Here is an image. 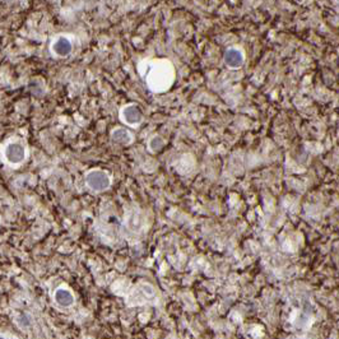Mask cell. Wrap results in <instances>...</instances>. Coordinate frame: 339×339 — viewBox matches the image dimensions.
Wrapping results in <instances>:
<instances>
[{"label":"cell","mask_w":339,"mask_h":339,"mask_svg":"<svg viewBox=\"0 0 339 339\" xmlns=\"http://www.w3.org/2000/svg\"><path fill=\"white\" fill-rule=\"evenodd\" d=\"M138 71L153 93L169 91L175 80V68L167 59H144L138 63Z\"/></svg>","instance_id":"6da1fadb"},{"label":"cell","mask_w":339,"mask_h":339,"mask_svg":"<svg viewBox=\"0 0 339 339\" xmlns=\"http://www.w3.org/2000/svg\"><path fill=\"white\" fill-rule=\"evenodd\" d=\"M86 184L87 186L93 191H105L106 189L110 188L111 185V179L106 171L102 170H92L86 175Z\"/></svg>","instance_id":"7a4b0ae2"},{"label":"cell","mask_w":339,"mask_h":339,"mask_svg":"<svg viewBox=\"0 0 339 339\" xmlns=\"http://www.w3.org/2000/svg\"><path fill=\"white\" fill-rule=\"evenodd\" d=\"M143 119H144V116H143L142 110L136 103H128V105L121 107L120 120L129 127H139L143 123Z\"/></svg>","instance_id":"3957f363"},{"label":"cell","mask_w":339,"mask_h":339,"mask_svg":"<svg viewBox=\"0 0 339 339\" xmlns=\"http://www.w3.org/2000/svg\"><path fill=\"white\" fill-rule=\"evenodd\" d=\"M223 60H225L226 67H228L230 69H238L244 65L245 54L241 47L232 46L226 50Z\"/></svg>","instance_id":"277c9868"},{"label":"cell","mask_w":339,"mask_h":339,"mask_svg":"<svg viewBox=\"0 0 339 339\" xmlns=\"http://www.w3.org/2000/svg\"><path fill=\"white\" fill-rule=\"evenodd\" d=\"M4 154L6 161L12 165H19L26 160V149L19 143H10L6 145Z\"/></svg>","instance_id":"5b68a950"},{"label":"cell","mask_w":339,"mask_h":339,"mask_svg":"<svg viewBox=\"0 0 339 339\" xmlns=\"http://www.w3.org/2000/svg\"><path fill=\"white\" fill-rule=\"evenodd\" d=\"M71 50H73V43L68 37L60 36L54 41L53 51L59 58H67L68 55H70Z\"/></svg>","instance_id":"8992f818"},{"label":"cell","mask_w":339,"mask_h":339,"mask_svg":"<svg viewBox=\"0 0 339 339\" xmlns=\"http://www.w3.org/2000/svg\"><path fill=\"white\" fill-rule=\"evenodd\" d=\"M54 300L58 304L59 306L62 307H70L71 305H74V295L71 293V291H69L68 288H58L54 293Z\"/></svg>","instance_id":"52a82bcc"},{"label":"cell","mask_w":339,"mask_h":339,"mask_svg":"<svg viewBox=\"0 0 339 339\" xmlns=\"http://www.w3.org/2000/svg\"><path fill=\"white\" fill-rule=\"evenodd\" d=\"M111 139L115 143L121 145H129L133 143V136L132 133L129 130H127L125 128H115L111 132Z\"/></svg>","instance_id":"ba28073f"},{"label":"cell","mask_w":339,"mask_h":339,"mask_svg":"<svg viewBox=\"0 0 339 339\" xmlns=\"http://www.w3.org/2000/svg\"><path fill=\"white\" fill-rule=\"evenodd\" d=\"M164 145H165L164 138H162V136H154L153 138L149 140L148 148L151 149L153 153H156V152L161 151V149L164 148Z\"/></svg>","instance_id":"9c48e42d"},{"label":"cell","mask_w":339,"mask_h":339,"mask_svg":"<svg viewBox=\"0 0 339 339\" xmlns=\"http://www.w3.org/2000/svg\"><path fill=\"white\" fill-rule=\"evenodd\" d=\"M0 339H5V338H4V337H1V336H0Z\"/></svg>","instance_id":"30bf717a"}]
</instances>
